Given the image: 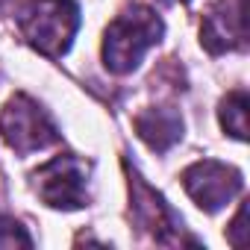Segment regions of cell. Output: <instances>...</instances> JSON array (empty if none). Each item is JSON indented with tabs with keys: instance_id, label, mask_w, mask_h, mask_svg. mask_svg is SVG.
Instances as JSON below:
<instances>
[{
	"instance_id": "1",
	"label": "cell",
	"mask_w": 250,
	"mask_h": 250,
	"mask_svg": "<svg viewBox=\"0 0 250 250\" xmlns=\"http://www.w3.org/2000/svg\"><path fill=\"white\" fill-rule=\"evenodd\" d=\"M165 24L162 18L142 3H133L124 9L103 36V65L112 74H130L139 68L145 53L162 39Z\"/></svg>"
},
{
	"instance_id": "2",
	"label": "cell",
	"mask_w": 250,
	"mask_h": 250,
	"mask_svg": "<svg viewBox=\"0 0 250 250\" xmlns=\"http://www.w3.org/2000/svg\"><path fill=\"white\" fill-rule=\"evenodd\" d=\"M18 27L30 47L56 59L80 30V6L74 0H27L18 9Z\"/></svg>"
},
{
	"instance_id": "3",
	"label": "cell",
	"mask_w": 250,
	"mask_h": 250,
	"mask_svg": "<svg viewBox=\"0 0 250 250\" xmlns=\"http://www.w3.org/2000/svg\"><path fill=\"white\" fill-rule=\"evenodd\" d=\"M0 136L21 156L44 150L53 142H59L56 124L50 121V115L27 94H15L3 106V112H0Z\"/></svg>"
},
{
	"instance_id": "4",
	"label": "cell",
	"mask_w": 250,
	"mask_h": 250,
	"mask_svg": "<svg viewBox=\"0 0 250 250\" xmlns=\"http://www.w3.org/2000/svg\"><path fill=\"white\" fill-rule=\"evenodd\" d=\"M39 197L53 209H83L88 203V162L74 153H59L44 162L36 174Z\"/></svg>"
},
{
	"instance_id": "5",
	"label": "cell",
	"mask_w": 250,
	"mask_h": 250,
	"mask_svg": "<svg viewBox=\"0 0 250 250\" xmlns=\"http://www.w3.org/2000/svg\"><path fill=\"white\" fill-rule=\"evenodd\" d=\"M183 186L203 212H218L241 191L244 180L232 165H224L218 159H200L183 171Z\"/></svg>"
},
{
	"instance_id": "6",
	"label": "cell",
	"mask_w": 250,
	"mask_h": 250,
	"mask_svg": "<svg viewBox=\"0 0 250 250\" xmlns=\"http://www.w3.org/2000/svg\"><path fill=\"white\" fill-rule=\"evenodd\" d=\"M130 177V200H133V218L139 221V227H145L159 244H180V232H183V221L174 215V209L165 203V197L159 191H153L136 171H130V165L124 162Z\"/></svg>"
},
{
	"instance_id": "7",
	"label": "cell",
	"mask_w": 250,
	"mask_h": 250,
	"mask_svg": "<svg viewBox=\"0 0 250 250\" xmlns=\"http://www.w3.org/2000/svg\"><path fill=\"white\" fill-rule=\"evenodd\" d=\"M200 42L209 53H224L232 47H244L247 24H244V0H215L203 18Z\"/></svg>"
},
{
	"instance_id": "8",
	"label": "cell",
	"mask_w": 250,
	"mask_h": 250,
	"mask_svg": "<svg viewBox=\"0 0 250 250\" xmlns=\"http://www.w3.org/2000/svg\"><path fill=\"white\" fill-rule=\"evenodd\" d=\"M136 133L139 139L150 147V150H168L171 145L180 142L183 136V118L180 112L168 109V106H159V109H147L136 118Z\"/></svg>"
},
{
	"instance_id": "9",
	"label": "cell",
	"mask_w": 250,
	"mask_h": 250,
	"mask_svg": "<svg viewBox=\"0 0 250 250\" xmlns=\"http://www.w3.org/2000/svg\"><path fill=\"white\" fill-rule=\"evenodd\" d=\"M218 115H221V127H224L232 139H238V142L247 139V91H241V88L229 91V94L221 100Z\"/></svg>"
},
{
	"instance_id": "10",
	"label": "cell",
	"mask_w": 250,
	"mask_h": 250,
	"mask_svg": "<svg viewBox=\"0 0 250 250\" xmlns=\"http://www.w3.org/2000/svg\"><path fill=\"white\" fill-rule=\"evenodd\" d=\"M0 247H33V238L15 218L0 215Z\"/></svg>"
},
{
	"instance_id": "11",
	"label": "cell",
	"mask_w": 250,
	"mask_h": 250,
	"mask_svg": "<svg viewBox=\"0 0 250 250\" xmlns=\"http://www.w3.org/2000/svg\"><path fill=\"white\" fill-rule=\"evenodd\" d=\"M162 3H188V0H162Z\"/></svg>"
}]
</instances>
